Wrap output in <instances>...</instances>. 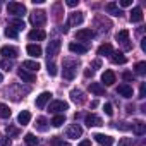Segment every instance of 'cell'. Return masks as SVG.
Segmentation results:
<instances>
[{"instance_id":"e575fe53","label":"cell","mask_w":146,"mask_h":146,"mask_svg":"<svg viewBox=\"0 0 146 146\" xmlns=\"http://www.w3.org/2000/svg\"><path fill=\"white\" fill-rule=\"evenodd\" d=\"M46 70H48V74L53 78V76H57V65L53 64V62H50L48 60V64H46Z\"/></svg>"},{"instance_id":"5b68a950","label":"cell","mask_w":146,"mask_h":146,"mask_svg":"<svg viewBox=\"0 0 146 146\" xmlns=\"http://www.w3.org/2000/svg\"><path fill=\"white\" fill-rule=\"evenodd\" d=\"M65 136L70 137V139H78V137L83 136V127L79 124H70L67 127V131H65Z\"/></svg>"},{"instance_id":"4316f807","label":"cell","mask_w":146,"mask_h":146,"mask_svg":"<svg viewBox=\"0 0 146 146\" xmlns=\"http://www.w3.org/2000/svg\"><path fill=\"white\" fill-rule=\"evenodd\" d=\"M29 120H31V113H29L28 110H23V112L17 115V122H19L21 125H26V124H29Z\"/></svg>"},{"instance_id":"603a6c76","label":"cell","mask_w":146,"mask_h":146,"mask_svg":"<svg viewBox=\"0 0 146 146\" xmlns=\"http://www.w3.org/2000/svg\"><path fill=\"white\" fill-rule=\"evenodd\" d=\"M26 52L31 55V57H35V58H38V57H41V46L40 45H28L26 46Z\"/></svg>"},{"instance_id":"4fadbf2b","label":"cell","mask_w":146,"mask_h":146,"mask_svg":"<svg viewBox=\"0 0 146 146\" xmlns=\"http://www.w3.org/2000/svg\"><path fill=\"white\" fill-rule=\"evenodd\" d=\"M117 95H120V96H124V98H131V96L134 95L132 86H129V84H119V88H117Z\"/></svg>"},{"instance_id":"ab89813d","label":"cell","mask_w":146,"mask_h":146,"mask_svg":"<svg viewBox=\"0 0 146 146\" xmlns=\"http://www.w3.org/2000/svg\"><path fill=\"white\" fill-rule=\"evenodd\" d=\"M103 110H105V113H107L108 117H112V115H113V108H112V105H110V103H105V105H103Z\"/></svg>"},{"instance_id":"4dcf8cb0","label":"cell","mask_w":146,"mask_h":146,"mask_svg":"<svg viewBox=\"0 0 146 146\" xmlns=\"http://www.w3.org/2000/svg\"><path fill=\"white\" fill-rule=\"evenodd\" d=\"M11 108L5 105V103H0V119H9L11 117Z\"/></svg>"},{"instance_id":"b9f144b4","label":"cell","mask_w":146,"mask_h":146,"mask_svg":"<svg viewBox=\"0 0 146 146\" xmlns=\"http://www.w3.org/2000/svg\"><path fill=\"white\" fill-rule=\"evenodd\" d=\"M122 78L125 79V81H134V76H132V72H124V74H122Z\"/></svg>"},{"instance_id":"484cf974","label":"cell","mask_w":146,"mask_h":146,"mask_svg":"<svg viewBox=\"0 0 146 146\" xmlns=\"http://www.w3.org/2000/svg\"><path fill=\"white\" fill-rule=\"evenodd\" d=\"M110 58H112L113 64H125V62H127V58H125V55H124L122 52H112Z\"/></svg>"},{"instance_id":"681fc988","label":"cell","mask_w":146,"mask_h":146,"mask_svg":"<svg viewBox=\"0 0 146 146\" xmlns=\"http://www.w3.org/2000/svg\"><path fill=\"white\" fill-rule=\"evenodd\" d=\"M100 65H102V62H100V60H95V62H93V67H96V69H98Z\"/></svg>"},{"instance_id":"ac0fdd59","label":"cell","mask_w":146,"mask_h":146,"mask_svg":"<svg viewBox=\"0 0 146 146\" xmlns=\"http://www.w3.org/2000/svg\"><path fill=\"white\" fill-rule=\"evenodd\" d=\"M19 78L24 81V83H35L36 81V76L33 74V72H29V70H24V69H19Z\"/></svg>"},{"instance_id":"277c9868","label":"cell","mask_w":146,"mask_h":146,"mask_svg":"<svg viewBox=\"0 0 146 146\" xmlns=\"http://www.w3.org/2000/svg\"><path fill=\"white\" fill-rule=\"evenodd\" d=\"M29 21H31V24L33 26H43L45 24V21H46V14L43 12V11H33L31 12V16H29Z\"/></svg>"},{"instance_id":"c3c4849f","label":"cell","mask_w":146,"mask_h":146,"mask_svg":"<svg viewBox=\"0 0 146 146\" xmlns=\"http://www.w3.org/2000/svg\"><path fill=\"white\" fill-rule=\"evenodd\" d=\"M84 76H86V78H90V76H93V70H90V69H88V70H84Z\"/></svg>"},{"instance_id":"f907efd6","label":"cell","mask_w":146,"mask_h":146,"mask_svg":"<svg viewBox=\"0 0 146 146\" xmlns=\"http://www.w3.org/2000/svg\"><path fill=\"white\" fill-rule=\"evenodd\" d=\"M57 146H70V144H69V143H64V141H58Z\"/></svg>"},{"instance_id":"44dd1931","label":"cell","mask_w":146,"mask_h":146,"mask_svg":"<svg viewBox=\"0 0 146 146\" xmlns=\"http://www.w3.org/2000/svg\"><path fill=\"white\" fill-rule=\"evenodd\" d=\"M143 17H144V16H143V11H141L139 7H134V9L131 11V17H129L131 23H143Z\"/></svg>"},{"instance_id":"cb8c5ba5","label":"cell","mask_w":146,"mask_h":146,"mask_svg":"<svg viewBox=\"0 0 146 146\" xmlns=\"http://www.w3.org/2000/svg\"><path fill=\"white\" fill-rule=\"evenodd\" d=\"M132 131H134V134L143 136V134L146 132V124H144L143 120H136V122L132 124Z\"/></svg>"},{"instance_id":"f35d334b","label":"cell","mask_w":146,"mask_h":146,"mask_svg":"<svg viewBox=\"0 0 146 146\" xmlns=\"http://www.w3.org/2000/svg\"><path fill=\"white\" fill-rule=\"evenodd\" d=\"M119 146H132V139L131 137H122L119 141Z\"/></svg>"},{"instance_id":"ee69618b","label":"cell","mask_w":146,"mask_h":146,"mask_svg":"<svg viewBox=\"0 0 146 146\" xmlns=\"http://www.w3.org/2000/svg\"><path fill=\"white\" fill-rule=\"evenodd\" d=\"M132 5V0H120V7H129Z\"/></svg>"},{"instance_id":"9c48e42d","label":"cell","mask_w":146,"mask_h":146,"mask_svg":"<svg viewBox=\"0 0 146 146\" xmlns=\"http://www.w3.org/2000/svg\"><path fill=\"white\" fill-rule=\"evenodd\" d=\"M93 137H95V141L100 143L102 146H112V144H113V137H112V136H107V134H100V132H96Z\"/></svg>"},{"instance_id":"836d02e7","label":"cell","mask_w":146,"mask_h":146,"mask_svg":"<svg viewBox=\"0 0 146 146\" xmlns=\"http://www.w3.org/2000/svg\"><path fill=\"white\" fill-rule=\"evenodd\" d=\"M64 122H65V117H64V115H55V117L52 119V125H53V127H60Z\"/></svg>"},{"instance_id":"7a4b0ae2","label":"cell","mask_w":146,"mask_h":146,"mask_svg":"<svg viewBox=\"0 0 146 146\" xmlns=\"http://www.w3.org/2000/svg\"><path fill=\"white\" fill-rule=\"evenodd\" d=\"M7 12L11 16H14L16 19H19L26 14V7H24V4H19V2H9L7 4Z\"/></svg>"},{"instance_id":"d6986e66","label":"cell","mask_w":146,"mask_h":146,"mask_svg":"<svg viewBox=\"0 0 146 146\" xmlns=\"http://www.w3.org/2000/svg\"><path fill=\"white\" fill-rule=\"evenodd\" d=\"M21 69H24V70H29V72H38V69H40V64L38 62H35V60H24L23 62V65H21Z\"/></svg>"},{"instance_id":"f1b7e54d","label":"cell","mask_w":146,"mask_h":146,"mask_svg":"<svg viewBox=\"0 0 146 146\" xmlns=\"http://www.w3.org/2000/svg\"><path fill=\"white\" fill-rule=\"evenodd\" d=\"M35 125H36V129H38V131L45 132V131L48 129V120H46L45 117H38V119H36V124H35Z\"/></svg>"},{"instance_id":"30bf717a","label":"cell","mask_w":146,"mask_h":146,"mask_svg":"<svg viewBox=\"0 0 146 146\" xmlns=\"http://www.w3.org/2000/svg\"><path fill=\"white\" fill-rule=\"evenodd\" d=\"M28 38H29L31 41H43V40L46 38V33H45L43 29H40V28H36V29H33V31H29V35H28Z\"/></svg>"},{"instance_id":"816d5d0a","label":"cell","mask_w":146,"mask_h":146,"mask_svg":"<svg viewBox=\"0 0 146 146\" xmlns=\"http://www.w3.org/2000/svg\"><path fill=\"white\" fill-rule=\"evenodd\" d=\"M2 81H4V76H2V74H0V83H2Z\"/></svg>"},{"instance_id":"bcb514c9","label":"cell","mask_w":146,"mask_h":146,"mask_svg":"<svg viewBox=\"0 0 146 146\" xmlns=\"http://www.w3.org/2000/svg\"><path fill=\"white\" fill-rule=\"evenodd\" d=\"M78 146H91V141H90V139H83Z\"/></svg>"},{"instance_id":"d6a6232c","label":"cell","mask_w":146,"mask_h":146,"mask_svg":"<svg viewBox=\"0 0 146 146\" xmlns=\"http://www.w3.org/2000/svg\"><path fill=\"white\" fill-rule=\"evenodd\" d=\"M134 70H136V74H139V76L146 74V62H137L134 65Z\"/></svg>"},{"instance_id":"7c38bea8","label":"cell","mask_w":146,"mask_h":146,"mask_svg":"<svg viewBox=\"0 0 146 146\" xmlns=\"http://www.w3.org/2000/svg\"><path fill=\"white\" fill-rule=\"evenodd\" d=\"M52 96H53V95H52L50 91H43L40 96H36V107H38V108H43V107L50 102Z\"/></svg>"},{"instance_id":"5bb4252c","label":"cell","mask_w":146,"mask_h":146,"mask_svg":"<svg viewBox=\"0 0 146 146\" xmlns=\"http://www.w3.org/2000/svg\"><path fill=\"white\" fill-rule=\"evenodd\" d=\"M70 100L74 102V103H84L86 102V98H84V93L81 91V90H70Z\"/></svg>"},{"instance_id":"7bdbcfd3","label":"cell","mask_w":146,"mask_h":146,"mask_svg":"<svg viewBox=\"0 0 146 146\" xmlns=\"http://www.w3.org/2000/svg\"><path fill=\"white\" fill-rule=\"evenodd\" d=\"M0 146H11V139L7 137H0Z\"/></svg>"},{"instance_id":"9a60e30c","label":"cell","mask_w":146,"mask_h":146,"mask_svg":"<svg viewBox=\"0 0 146 146\" xmlns=\"http://www.w3.org/2000/svg\"><path fill=\"white\" fill-rule=\"evenodd\" d=\"M69 50H70V52H74V53L83 55V53H86V52H88V46H86V45H83V43H76V41H72V43H69Z\"/></svg>"},{"instance_id":"8fae6325","label":"cell","mask_w":146,"mask_h":146,"mask_svg":"<svg viewBox=\"0 0 146 146\" xmlns=\"http://www.w3.org/2000/svg\"><path fill=\"white\" fill-rule=\"evenodd\" d=\"M84 124H86L88 127H96V125H102L103 122H102V119H100L98 115H95V113H88V115L84 117Z\"/></svg>"},{"instance_id":"8992f818","label":"cell","mask_w":146,"mask_h":146,"mask_svg":"<svg viewBox=\"0 0 146 146\" xmlns=\"http://www.w3.org/2000/svg\"><path fill=\"white\" fill-rule=\"evenodd\" d=\"M69 108V105L64 102V100H55V102H52L50 105H48V110L52 112V113H60V112H65Z\"/></svg>"},{"instance_id":"52a82bcc","label":"cell","mask_w":146,"mask_h":146,"mask_svg":"<svg viewBox=\"0 0 146 146\" xmlns=\"http://www.w3.org/2000/svg\"><path fill=\"white\" fill-rule=\"evenodd\" d=\"M17 48L16 46H11V45H5V46H2V48H0V55H2L4 58H16L17 57Z\"/></svg>"},{"instance_id":"ffe728a7","label":"cell","mask_w":146,"mask_h":146,"mask_svg":"<svg viewBox=\"0 0 146 146\" xmlns=\"http://www.w3.org/2000/svg\"><path fill=\"white\" fill-rule=\"evenodd\" d=\"M105 11H107L108 14L115 16V17H120V16H122V11H120V9H119V5H117V4H113V2L107 4V5H105Z\"/></svg>"},{"instance_id":"83f0119b","label":"cell","mask_w":146,"mask_h":146,"mask_svg":"<svg viewBox=\"0 0 146 146\" xmlns=\"http://www.w3.org/2000/svg\"><path fill=\"white\" fill-rule=\"evenodd\" d=\"M112 52H113V48L110 43H103L98 46V55H112Z\"/></svg>"},{"instance_id":"d4e9b609","label":"cell","mask_w":146,"mask_h":146,"mask_svg":"<svg viewBox=\"0 0 146 146\" xmlns=\"http://www.w3.org/2000/svg\"><path fill=\"white\" fill-rule=\"evenodd\" d=\"M115 38H117V41L124 43V45H125V48H129V46H131V45L127 43V41H129V31H127V29H122V31H119Z\"/></svg>"},{"instance_id":"7402d4cb","label":"cell","mask_w":146,"mask_h":146,"mask_svg":"<svg viewBox=\"0 0 146 146\" xmlns=\"http://www.w3.org/2000/svg\"><path fill=\"white\" fill-rule=\"evenodd\" d=\"M90 91L98 95V96H103L105 95V86L102 83H90Z\"/></svg>"},{"instance_id":"3957f363","label":"cell","mask_w":146,"mask_h":146,"mask_svg":"<svg viewBox=\"0 0 146 146\" xmlns=\"http://www.w3.org/2000/svg\"><path fill=\"white\" fill-rule=\"evenodd\" d=\"M83 21H84V16H83V12H72V14H69V21H67V24L62 28V31L65 33L69 26H78V24H81Z\"/></svg>"},{"instance_id":"f546056e","label":"cell","mask_w":146,"mask_h":146,"mask_svg":"<svg viewBox=\"0 0 146 146\" xmlns=\"http://www.w3.org/2000/svg\"><path fill=\"white\" fill-rule=\"evenodd\" d=\"M9 26H11V28H14V29L19 33V31H23V29H24V21H23V19H12Z\"/></svg>"},{"instance_id":"7dc6e473","label":"cell","mask_w":146,"mask_h":146,"mask_svg":"<svg viewBox=\"0 0 146 146\" xmlns=\"http://www.w3.org/2000/svg\"><path fill=\"white\" fill-rule=\"evenodd\" d=\"M141 48H143V52H146V38L141 40Z\"/></svg>"},{"instance_id":"f6af8a7d","label":"cell","mask_w":146,"mask_h":146,"mask_svg":"<svg viewBox=\"0 0 146 146\" xmlns=\"http://www.w3.org/2000/svg\"><path fill=\"white\" fill-rule=\"evenodd\" d=\"M78 4H79V0H67L69 7H78Z\"/></svg>"},{"instance_id":"2e32d148","label":"cell","mask_w":146,"mask_h":146,"mask_svg":"<svg viewBox=\"0 0 146 146\" xmlns=\"http://www.w3.org/2000/svg\"><path fill=\"white\" fill-rule=\"evenodd\" d=\"M102 83L105 86H112L115 83V74H113V70H105L103 74H102Z\"/></svg>"},{"instance_id":"ba28073f","label":"cell","mask_w":146,"mask_h":146,"mask_svg":"<svg viewBox=\"0 0 146 146\" xmlns=\"http://www.w3.org/2000/svg\"><path fill=\"white\" fill-rule=\"evenodd\" d=\"M76 38H78L79 41H90V40H93V38H95V31H93V29H90V28L79 29V31L76 33Z\"/></svg>"},{"instance_id":"8d00e7d4","label":"cell","mask_w":146,"mask_h":146,"mask_svg":"<svg viewBox=\"0 0 146 146\" xmlns=\"http://www.w3.org/2000/svg\"><path fill=\"white\" fill-rule=\"evenodd\" d=\"M0 67H2L4 70H11V69H12V62H11V60H4V58H0Z\"/></svg>"},{"instance_id":"6da1fadb","label":"cell","mask_w":146,"mask_h":146,"mask_svg":"<svg viewBox=\"0 0 146 146\" xmlns=\"http://www.w3.org/2000/svg\"><path fill=\"white\" fill-rule=\"evenodd\" d=\"M78 67H79V64L76 60H65L64 62V78L67 81H72L78 74Z\"/></svg>"},{"instance_id":"60d3db41","label":"cell","mask_w":146,"mask_h":146,"mask_svg":"<svg viewBox=\"0 0 146 146\" xmlns=\"http://www.w3.org/2000/svg\"><path fill=\"white\" fill-rule=\"evenodd\" d=\"M139 98H146V84L141 83V88H139Z\"/></svg>"},{"instance_id":"e0dca14e","label":"cell","mask_w":146,"mask_h":146,"mask_svg":"<svg viewBox=\"0 0 146 146\" xmlns=\"http://www.w3.org/2000/svg\"><path fill=\"white\" fill-rule=\"evenodd\" d=\"M58 50H60V40H53V41H50L46 53H48V57H55V55H58Z\"/></svg>"},{"instance_id":"d590c367","label":"cell","mask_w":146,"mask_h":146,"mask_svg":"<svg viewBox=\"0 0 146 146\" xmlns=\"http://www.w3.org/2000/svg\"><path fill=\"white\" fill-rule=\"evenodd\" d=\"M5 36H7V38H17V31H16L14 28L7 26V28H5Z\"/></svg>"},{"instance_id":"74e56055","label":"cell","mask_w":146,"mask_h":146,"mask_svg":"<svg viewBox=\"0 0 146 146\" xmlns=\"http://www.w3.org/2000/svg\"><path fill=\"white\" fill-rule=\"evenodd\" d=\"M5 132H7V134H9V137H11V136H17V134H19V129H16V127L9 125V127L5 129Z\"/></svg>"},{"instance_id":"1f68e13d","label":"cell","mask_w":146,"mask_h":146,"mask_svg":"<svg viewBox=\"0 0 146 146\" xmlns=\"http://www.w3.org/2000/svg\"><path fill=\"white\" fill-rule=\"evenodd\" d=\"M24 141L28 146H38V137H35V134H31V132H28L24 136Z\"/></svg>"}]
</instances>
